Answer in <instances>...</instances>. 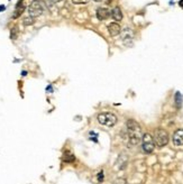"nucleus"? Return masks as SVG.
I'll return each instance as SVG.
<instances>
[{"mask_svg": "<svg viewBox=\"0 0 183 184\" xmlns=\"http://www.w3.org/2000/svg\"><path fill=\"white\" fill-rule=\"evenodd\" d=\"M127 131L129 137V144L130 145H137L143 138L142 127L141 125L135 120H128L127 121Z\"/></svg>", "mask_w": 183, "mask_h": 184, "instance_id": "1", "label": "nucleus"}, {"mask_svg": "<svg viewBox=\"0 0 183 184\" xmlns=\"http://www.w3.org/2000/svg\"><path fill=\"white\" fill-rule=\"evenodd\" d=\"M117 116L111 112H102L98 115V121L103 126L113 127L117 123Z\"/></svg>", "mask_w": 183, "mask_h": 184, "instance_id": "2", "label": "nucleus"}, {"mask_svg": "<svg viewBox=\"0 0 183 184\" xmlns=\"http://www.w3.org/2000/svg\"><path fill=\"white\" fill-rule=\"evenodd\" d=\"M154 143L158 147H164L168 143V134L166 130H164L162 128H158L155 130L154 134Z\"/></svg>", "mask_w": 183, "mask_h": 184, "instance_id": "3", "label": "nucleus"}, {"mask_svg": "<svg viewBox=\"0 0 183 184\" xmlns=\"http://www.w3.org/2000/svg\"><path fill=\"white\" fill-rule=\"evenodd\" d=\"M44 2L43 1H40V0H34L31 2L29 7H28V14L31 17L33 18H36V17H40V16L44 12Z\"/></svg>", "mask_w": 183, "mask_h": 184, "instance_id": "4", "label": "nucleus"}, {"mask_svg": "<svg viewBox=\"0 0 183 184\" xmlns=\"http://www.w3.org/2000/svg\"><path fill=\"white\" fill-rule=\"evenodd\" d=\"M142 148L145 153H152L155 148V143H154V138L149 134H144L142 138Z\"/></svg>", "mask_w": 183, "mask_h": 184, "instance_id": "5", "label": "nucleus"}, {"mask_svg": "<svg viewBox=\"0 0 183 184\" xmlns=\"http://www.w3.org/2000/svg\"><path fill=\"white\" fill-rule=\"evenodd\" d=\"M173 144L174 146H183V129H178L173 134Z\"/></svg>", "mask_w": 183, "mask_h": 184, "instance_id": "6", "label": "nucleus"}, {"mask_svg": "<svg viewBox=\"0 0 183 184\" xmlns=\"http://www.w3.org/2000/svg\"><path fill=\"white\" fill-rule=\"evenodd\" d=\"M108 31H109V34L110 36H117L120 34V31H122V27L119 24L117 23H111V24H109L108 25Z\"/></svg>", "mask_w": 183, "mask_h": 184, "instance_id": "7", "label": "nucleus"}, {"mask_svg": "<svg viewBox=\"0 0 183 184\" xmlns=\"http://www.w3.org/2000/svg\"><path fill=\"white\" fill-rule=\"evenodd\" d=\"M122 38L125 44H127V41L132 42V39L134 38V31H132L130 28H128V27L124 28L122 33Z\"/></svg>", "mask_w": 183, "mask_h": 184, "instance_id": "8", "label": "nucleus"}, {"mask_svg": "<svg viewBox=\"0 0 183 184\" xmlns=\"http://www.w3.org/2000/svg\"><path fill=\"white\" fill-rule=\"evenodd\" d=\"M127 162H128V157L127 155H125V154H120L119 155V157H118L117 162H116V166H117L118 169H124L126 167V165H127Z\"/></svg>", "mask_w": 183, "mask_h": 184, "instance_id": "9", "label": "nucleus"}, {"mask_svg": "<svg viewBox=\"0 0 183 184\" xmlns=\"http://www.w3.org/2000/svg\"><path fill=\"white\" fill-rule=\"evenodd\" d=\"M110 15V12L108 10L107 8H99L97 10V18L99 20H105L107 19L108 17Z\"/></svg>", "mask_w": 183, "mask_h": 184, "instance_id": "10", "label": "nucleus"}, {"mask_svg": "<svg viewBox=\"0 0 183 184\" xmlns=\"http://www.w3.org/2000/svg\"><path fill=\"white\" fill-rule=\"evenodd\" d=\"M111 17L113 20H117V21H120L122 19V12L120 10V8L119 7H116V8H113L111 10Z\"/></svg>", "mask_w": 183, "mask_h": 184, "instance_id": "11", "label": "nucleus"}, {"mask_svg": "<svg viewBox=\"0 0 183 184\" xmlns=\"http://www.w3.org/2000/svg\"><path fill=\"white\" fill-rule=\"evenodd\" d=\"M24 10H25V6L21 4L20 1L17 4V6H16V10H15V12L12 14V18H18L19 16H21V14L24 12Z\"/></svg>", "mask_w": 183, "mask_h": 184, "instance_id": "12", "label": "nucleus"}, {"mask_svg": "<svg viewBox=\"0 0 183 184\" xmlns=\"http://www.w3.org/2000/svg\"><path fill=\"white\" fill-rule=\"evenodd\" d=\"M62 159H63L64 163H73L75 161V156L72 153H70V152H65V153L63 154Z\"/></svg>", "mask_w": 183, "mask_h": 184, "instance_id": "13", "label": "nucleus"}, {"mask_svg": "<svg viewBox=\"0 0 183 184\" xmlns=\"http://www.w3.org/2000/svg\"><path fill=\"white\" fill-rule=\"evenodd\" d=\"M174 99H175V106H176V108H181V106H182V101H183L182 94H181L180 92H176Z\"/></svg>", "mask_w": 183, "mask_h": 184, "instance_id": "14", "label": "nucleus"}, {"mask_svg": "<svg viewBox=\"0 0 183 184\" xmlns=\"http://www.w3.org/2000/svg\"><path fill=\"white\" fill-rule=\"evenodd\" d=\"M34 23H35V19H34L33 17H31V16H28V17L24 18V20H23V25L24 26H31V25H33Z\"/></svg>", "mask_w": 183, "mask_h": 184, "instance_id": "15", "label": "nucleus"}, {"mask_svg": "<svg viewBox=\"0 0 183 184\" xmlns=\"http://www.w3.org/2000/svg\"><path fill=\"white\" fill-rule=\"evenodd\" d=\"M10 38H11V39H16V38H17V28H16V27L11 28Z\"/></svg>", "mask_w": 183, "mask_h": 184, "instance_id": "16", "label": "nucleus"}, {"mask_svg": "<svg viewBox=\"0 0 183 184\" xmlns=\"http://www.w3.org/2000/svg\"><path fill=\"white\" fill-rule=\"evenodd\" d=\"M88 1L89 0H72V2L75 5H86V4H88Z\"/></svg>", "mask_w": 183, "mask_h": 184, "instance_id": "17", "label": "nucleus"}, {"mask_svg": "<svg viewBox=\"0 0 183 184\" xmlns=\"http://www.w3.org/2000/svg\"><path fill=\"white\" fill-rule=\"evenodd\" d=\"M113 184H126V180L118 179V180H116V181L113 182Z\"/></svg>", "mask_w": 183, "mask_h": 184, "instance_id": "18", "label": "nucleus"}, {"mask_svg": "<svg viewBox=\"0 0 183 184\" xmlns=\"http://www.w3.org/2000/svg\"><path fill=\"white\" fill-rule=\"evenodd\" d=\"M103 171H101V172H100V173L98 174V181H99V182H100V183H101L102 181H103Z\"/></svg>", "mask_w": 183, "mask_h": 184, "instance_id": "19", "label": "nucleus"}, {"mask_svg": "<svg viewBox=\"0 0 183 184\" xmlns=\"http://www.w3.org/2000/svg\"><path fill=\"white\" fill-rule=\"evenodd\" d=\"M179 6H180L181 8H183V0H180V1H179Z\"/></svg>", "mask_w": 183, "mask_h": 184, "instance_id": "20", "label": "nucleus"}, {"mask_svg": "<svg viewBox=\"0 0 183 184\" xmlns=\"http://www.w3.org/2000/svg\"><path fill=\"white\" fill-rule=\"evenodd\" d=\"M46 90H47V91H51L52 92V87H51V85H48V87L46 88Z\"/></svg>", "mask_w": 183, "mask_h": 184, "instance_id": "21", "label": "nucleus"}, {"mask_svg": "<svg viewBox=\"0 0 183 184\" xmlns=\"http://www.w3.org/2000/svg\"><path fill=\"white\" fill-rule=\"evenodd\" d=\"M21 75H23V77L27 75V72H26V71H23V72H21Z\"/></svg>", "mask_w": 183, "mask_h": 184, "instance_id": "22", "label": "nucleus"}, {"mask_svg": "<svg viewBox=\"0 0 183 184\" xmlns=\"http://www.w3.org/2000/svg\"><path fill=\"white\" fill-rule=\"evenodd\" d=\"M0 10H5V6H0Z\"/></svg>", "mask_w": 183, "mask_h": 184, "instance_id": "23", "label": "nucleus"}, {"mask_svg": "<svg viewBox=\"0 0 183 184\" xmlns=\"http://www.w3.org/2000/svg\"><path fill=\"white\" fill-rule=\"evenodd\" d=\"M54 2H59V1H61V0H53Z\"/></svg>", "mask_w": 183, "mask_h": 184, "instance_id": "24", "label": "nucleus"}, {"mask_svg": "<svg viewBox=\"0 0 183 184\" xmlns=\"http://www.w3.org/2000/svg\"><path fill=\"white\" fill-rule=\"evenodd\" d=\"M93 1H96V2H100L101 0H93Z\"/></svg>", "mask_w": 183, "mask_h": 184, "instance_id": "25", "label": "nucleus"}, {"mask_svg": "<svg viewBox=\"0 0 183 184\" xmlns=\"http://www.w3.org/2000/svg\"><path fill=\"white\" fill-rule=\"evenodd\" d=\"M40 1H43V0H40Z\"/></svg>", "mask_w": 183, "mask_h": 184, "instance_id": "26", "label": "nucleus"}]
</instances>
